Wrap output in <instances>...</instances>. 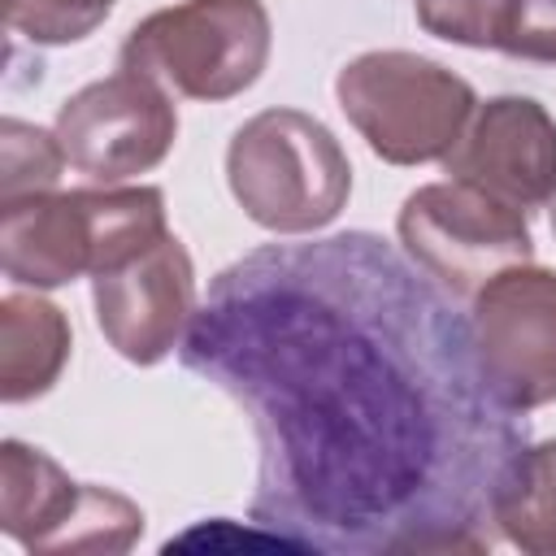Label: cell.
Wrapping results in <instances>:
<instances>
[{"label": "cell", "instance_id": "7a4b0ae2", "mask_svg": "<svg viewBox=\"0 0 556 556\" xmlns=\"http://www.w3.org/2000/svg\"><path fill=\"white\" fill-rule=\"evenodd\" d=\"M169 235L156 187L39 191L0 204V265L17 287H65L104 274Z\"/></svg>", "mask_w": 556, "mask_h": 556}, {"label": "cell", "instance_id": "5bb4252c", "mask_svg": "<svg viewBox=\"0 0 556 556\" xmlns=\"http://www.w3.org/2000/svg\"><path fill=\"white\" fill-rule=\"evenodd\" d=\"M61 165L70 161L56 130H39L17 117L0 122V204L52 191L61 182Z\"/></svg>", "mask_w": 556, "mask_h": 556}, {"label": "cell", "instance_id": "52a82bcc", "mask_svg": "<svg viewBox=\"0 0 556 556\" xmlns=\"http://www.w3.org/2000/svg\"><path fill=\"white\" fill-rule=\"evenodd\" d=\"M0 530L26 552H130L143 513L113 486L74 482L48 452L0 443Z\"/></svg>", "mask_w": 556, "mask_h": 556}, {"label": "cell", "instance_id": "9a60e30c", "mask_svg": "<svg viewBox=\"0 0 556 556\" xmlns=\"http://www.w3.org/2000/svg\"><path fill=\"white\" fill-rule=\"evenodd\" d=\"M117 0H4V22L9 30L26 35L30 43H78L87 39Z\"/></svg>", "mask_w": 556, "mask_h": 556}, {"label": "cell", "instance_id": "5b68a950", "mask_svg": "<svg viewBox=\"0 0 556 556\" xmlns=\"http://www.w3.org/2000/svg\"><path fill=\"white\" fill-rule=\"evenodd\" d=\"M269 43L274 30L261 0H182L126 35L122 65L174 96L213 104L243 96L265 74Z\"/></svg>", "mask_w": 556, "mask_h": 556}, {"label": "cell", "instance_id": "ba28073f", "mask_svg": "<svg viewBox=\"0 0 556 556\" xmlns=\"http://www.w3.org/2000/svg\"><path fill=\"white\" fill-rule=\"evenodd\" d=\"M469 330L478 369L508 413L556 400V269L526 261L495 274L473 295Z\"/></svg>", "mask_w": 556, "mask_h": 556}, {"label": "cell", "instance_id": "277c9868", "mask_svg": "<svg viewBox=\"0 0 556 556\" xmlns=\"http://www.w3.org/2000/svg\"><path fill=\"white\" fill-rule=\"evenodd\" d=\"M334 96L369 152L391 165L443 161L478 109L460 74L404 48L352 56L334 78Z\"/></svg>", "mask_w": 556, "mask_h": 556}, {"label": "cell", "instance_id": "7c38bea8", "mask_svg": "<svg viewBox=\"0 0 556 556\" xmlns=\"http://www.w3.org/2000/svg\"><path fill=\"white\" fill-rule=\"evenodd\" d=\"M70 361V321L39 291L0 300V400L26 404L56 387Z\"/></svg>", "mask_w": 556, "mask_h": 556}, {"label": "cell", "instance_id": "9c48e42d", "mask_svg": "<svg viewBox=\"0 0 556 556\" xmlns=\"http://www.w3.org/2000/svg\"><path fill=\"white\" fill-rule=\"evenodd\" d=\"M56 139L78 174L113 187L169 156L178 139V109L156 78L122 65L56 109Z\"/></svg>", "mask_w": 556, "mask_h": 556}, {"label": "cell", "instance_id": "6da1fadb", "mask_svg": "<svg viewBox=\"0 0 556 556\" xmlns=\"http://www.w3.org/2000/svg\"><path fill=\"white\" fill-rule=\"evenodd\" d=\"M182 365L252 417L256 530L348 556L491 547L526 430L478 369L469 313L382 235L239 256L195 304Z\"/></svg>", "mask_w": 556, "mask_h": 556}, {"label": "cell", "instance_id": "2e32d148", "mask_svg": "<svg viewBox=\"0 0 556 556\" xmlns=\"http://www.w3.org/2000/svg\"><path fill=\"white\" fill-rule=\"evenodd\" d=\"M421 30L460 48H495L508 0H413Z\"/></svg>", "mask_w": 556, "mask_h": 556}, {"label": "cell", "instance_id": "3957f363", "mask_svg": "<svg viewBox=\"0 0 556 556\" xmlns=\"http://www.w3.org/2000/svg\"><path fill=\"white\" fill-rule=\"evenodd\" d=\"M226 182L261 230L313 235L343 213L352 165L330 126L313 113L261 109L226 148Z\"/></svg>", "mask_w": 556, "mask_h": 556}, {"label": "cell", "instance_id": "30bf717a", "mask_svg": "<svg viewBox=\"0 0 556 556\" xmlns=\"http://www.w3.org/2000/svg\"><path fill=\"white\" fill-rule=\"evenodd\" d=\"M96 326L117 356L130 365H156L174 348L195 317V269L182 239L165 235L135 261L104 269L91 278Z\"/></svg>", "mask_w": 556, "mask_h": 556}, {"label": "cell", "instance_id": "8992f818", "mask_svg": "<svg viewBox=\"0 0 556 556\" xmlns=\"http://www.w3.org/2000/svg\"><path fill=\"white\" fill-rule=\"evenodd\" d=\"M395 235L404 256L456 300H473L495 274L534 261L526 213L456 178L417 187L395 217Z\"/></svg>", "mask_w": 556, "mask_h": 556}, {"label": "cell", "instance_id": "8fae6325", "mask_svg": "<svg viewBox=\"0 0 556 556\" xmlns=\"http://www.w3.org/2000/svg\"><path fill=\"white\" fill-rule=\"evenodd\" d=\"M443 169L530 213L556 195V117L530 96H491L473 109Z\"/></svg>", "mask_w": 556, "mask_h": 556}, {"label": "cell", "instance_id": "ac0fdd59", "mask_svg": "<svg viewBox=\"0 0 556 556\" xmlns=\"http://www.w3.org/2000/svg\"><path fill=\"white\" fill-rule=\"evenodd\" d=\"M552 235H556V195H552Z\"/></svg>", "mask_w": 556, "mask_h": 556}, {"label": "cell", "instance_id": "e0dca14e", "mask_svg": "<svg viewBox=\"0 0 556 556\" xmlns=\"http://www.w3.org/2000/svg\"><path fill=\"white\" fill-rule=\"evenodd\" d=\"M495 48L521 61L556 65V0H508Z\"/></svg>", "mask_w": 556, "mask_h": 556}, {"label": "cell", "instance_id": "4fadbf2b", "mask_svg": "<svg viewBox=\"0 0 556 556\" xmlns=\"http://www.w3.org/2000/svg\"><path fill=\"white\" fill-rule=\"evenodd\" d=\"M491 526L530 556L556 552V439L513 452L491 495Z\"/></svg>", "mask_w": 556, "mask_h": 556}]
</instances>
